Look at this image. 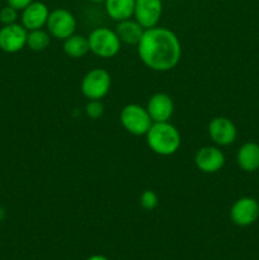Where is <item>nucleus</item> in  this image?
<instances>
[{"mask_svg":"<svg viewBox=\"0 0 259 260\" xmlns=\"http://www.w3.org/2000/svg\"><path fill=\"white\" fill-rule=\"evenodd\" d=\"M145 136L150 150L160 156L174 155L182 145L180 132L169 122H154Z\"/></svg>","mask_w":259,"mask_h":260,"instance_id":"2","label":"nucleus"},{"mask_svg":"<svg viewBox=\"0 0 259 260\" xmlns=\"http://www.w3.org/2000/svg\"><path fill=\"white\" fill-rule=\"evenodd\" d=\"M62 48L65 55L71 58H81L90 51L88 37L75 33L63 41Z\"/></svg>","mask_w":259,"mask_h":260,"instance_id":"17","label":"nucleus"},{"mask_svg":"<svg viewBox=\"0 0 259 260\" xmlns=\"http://www.w3.org/2000/svg\"><path fill=\"white\" fill-rule=\"evenodd\" d=\"M239 168L244 172H255L259 169V145L255 142H246L236 154Z\"/></svg>","mask_w":259,"mask_h":260,"instance_id":"15","label":"nucleus"},{"mask_svg":"<svg viewBox=\"0 0 259 260\" xmlns=\"http://www.w3.org/2000/svg\"><path fill=\"white\" fill-rule=\"evenodd\" d=\"M33 2H35V0H7V4L15 8L17 10H23Z\"/></svg>","mask_w":259,"mask_h":260,"instance_id":"22","label":"nucleus"},{"mask_svg":"<svg viewBox=\"0 0 259 260\" xmlns=\"http://www.w3.org/2000/svg\"><path fill=\"white\" fill-rule=\"evenodd\" d=\"M225 154L216 146H203L195 155V164L200 172L213 174L225 165Z\"/></svg>","mask_w":259,"mask_h":260,"instance_id":"9","label":"nucleus"},{"mask_svg":"<svg viewBox=\"0 0 259 260\" xmlns=\"http://www.w3.org/2000/svg\"><path fill=\"white\" fill-rule=\"evenodd\" d=\"M76 25H78L76 18L70 10L65 9V8H57V9L50 12L46 27H47L51 37L65 41L66 38L75 33Z\"/></svg>","mask_w":259,"mask_h":260,"instance_id":"6","label":"nucleus"},{"mask_svg":"<svg viewBox=\"0 0 259 260\" xmlns=\"http://www.w3.org/2000/svg\"><path fill=\"white\" fill-rule=\"evenodd\" d=\"M86 260H109V259L106 258L104 255H91V256H89Z\"/></svg>","mask_w":259,"mask_h":260,"instance_id":"23","label":"nucleus"},{"mask_svg":"<svg viewBox=\"0 0 259 260\" xmlns=\"http://www.w3.org/2000/svg\"><path fill=\"white\" fill-rule=\"evenodd\" d=\"M208 136L218 146H229L238 136V131L228 117H215L208 123Z\"/></svg>","mask_w":259,"mask_h":260,"instance_id":"11","label":"nucleus"},{"mask_svg":"<svg viewBox=\"0 0 259 260\" xmlns=\"http://www.w3.org/2000/svg\"><path fill=\"white\" fill-rule=\"evenodd\" d=\"M259 217V205L254 198H239L230 210V218L235 225L240 228L250 226Z\"/></svg>","mask_w":259,"mask_h":260,"instance_id":"8","label":"nucleus"},{"mask_svg":"<svg viewBox=\"0 0 259 260\" xmlns=\"http://www.w3.org/2000/svg\"><path fill=\"white\" fill-rule=\"evenodd\" d=\"M88 41L90 52L102 58L114 57L119 52L122 45L116 30L107 27H99L91 30Z\"/></svg>","mask_w":259,"mask_h":260,"instance_id":"4","label":"nucleus"},{"mask_svg":"<svg viewBox=\"0 0 259 260\" xmlns=\"http://www.w3.org/2000/svg\"><path fill=\"white\" fill-rule=\"evenodd\" d=\"M140 60L154 71H169L178 65L182 57V45L173 30L163 27L145 29L137 45Z\"/></svg>","mask_w":259,"mask_h":260,"instance_id":"1","label":"nucleus"},{"mask_svg":"<svg viewBox=\"0 0 259 260\" xmlns=\"http://www.w3.org/2000/svg\"><path fill=\"white\" fill-rule=\"evenodd\" d=\"M51 43V35L48 30L45 29H35V30H28L27 35V47L30 51L35 52H42L46 48L50 46Z\"/></svg>","mask_w":259,"mask_h":260,"instance_id":"18","label":"nucleus"},{"mask_svg":"<svg viewBox=\"0 0 259 260\" xmlns=\"http://www.w3.org/2000/svg\"><path fill=\"white\" fill-rule=\"evenodd\" d=\"M104 104L99 99H91L85 106V114L90 119H98L103 116Z\"/></svg>","mask_w":259,"mask_h":260,"instance_id":"20","label":"nucleus"},{"mask_svg":"<svg viewBox=\"0 0 259 260\" xmlns=\"http://www.w3.org/2000/svg\"><path fill=\"white\" fill-rule=\"evenodd\" d=\"M152 122H169L174 113V102L167 93H155L146 106Z\"/></svg>","mask_w":259,"mask_h":260,"instance_id":"13","label":"nucleus"},{"mask_svg":"<svg viewBox=\"0 0 259 260\" xmlns=\"http://www.w3.org/2000/svg\"><path fill=\"white\" fill-rule=\"evenodd\" d=\"M48 15H50V9L45 3L33 2L22 10L20 24L27 30L41 29L47 24Z\"/></svg>","mask_w":259,"mask_h":260,"instance_id":"12","label":"nucleus"},{"mask_svg":"<svg viewBox=\"0 0 259 260\" xmlns=\"http://www.w3.org/2000/svg\"><path fill=\"white\" fill-rule=\"evenodd\" d=\"M18 12H19V10H17L15 8L10 7V5L8 4L7 7L3 8V9L0 10V22L3 23V25L17 23Z\"/></svg>","mask_w":259,"mask_h":260,"instance_id":"21","label":"nucleus"},{"mask_svg":"<svg viewBox=\"0 0 259 260\" xmlns=\"http://www.w3.org/2000/svg\"><path fill=\"white\" fill-rule=\"evenodd\" d=\"M89 2L95 3V4H99V3H104V2H106V0H89Z\"/></svg>","mask_w":259,"mask_h":260,"instance_id":"24","label":"nucleus"},{"mask_svg":"<svg viewBox=\"0 0 259 260\" xmlns=\"http://www.w3.org/2000/svg\"><path fill=\"white\" fill-rule=\"evenodd\" d=\"M28 30L19 23L3 25L0 28V50L7 53H17L27 45Z\"/></svg>","mask_w":259,"mask_h":260,"instance_id":"7","label":"nucleus"},{"mask_svg":"<svg viewBox=\"0 0 259 260\" xmlns=\"http://www.w3.org/2000/svg\"><path fill=\"white\" fill-rule=\"evenodd\" d=\"M122 127L134 136H145L154 123L146 107L131 103L122 108L119 114Z\"/></svg>","mask_w":259,"mask_h":260,"instance_id":"3","label":"nucleus"},{"mask_svg":"<svg viewBox=\"0 0 259 260\" xmlns=\"http://www.w3.org/2000/svg\"><path fill=\"white\" fill-rule=\"evenodd\" d=\"M163 14L161 0H136L134 17L145 29L156 27Z\"/></svg>","mask_w":259,"mask_h":260,"instance_id":"10","label":"nucleus"},{"mask_svg":"<svg viewBox=\"0 0 259 260\" xmlns=\"http://www.w3.org/2000/svg\"><path fill=\"white\" fill-rule=\"evenodd\" d=\"M116 33L119 41L126 45H139L140 40L142 38L145 28L137 22L136 19H124L118 22L116 27Z\"/></svg>","mask_w":259,"mask_h":260,"instance_id":"14","label":"nucleus"},{"mask_svg":"<svg viewBox=\"0 0 259 260\" xmlns=\"http://www.w3.org/2000/svg\"><path fill=\"white\" fill-rule=\"evenodd\" d=\"M135 3L136 0H106L104 9L111 19L121 22L134 15Z\"/></svg>","mask_w":259,"mask_h":260,"instance_id":"16","label":"nucleus"},{"mask_svg":"<svg viewBox=\"0 0 259 260\" xmlns=\"http://www.w3.org/2000/svg\"><path fill=\"white\" fill-rule=\"evenodd\" d=\"M111 74L101 68H94L84 75L81 80V93L89 101L103 99L111 90Z\"/></svg>","mask_w":259,"mask_h":260,"instance_id":"5","label":"nucleus"},{"mask_svg":"<svg viewBox=\"0 0 259 260\" xmlns=\"http://www.w3.org/2000/svg\"><path fill=\"white\" fill-rule=\"evenodd\" d=\"M140 205H141V207L144 208V210L152 211L157 207V205H159V197H157V194L154 190L146 189L141 193Z\"/></svg>","mask_w":259,"mask_h":260,"instance_id":"19","label":"nucleus"}]
</instances>
